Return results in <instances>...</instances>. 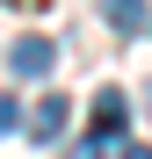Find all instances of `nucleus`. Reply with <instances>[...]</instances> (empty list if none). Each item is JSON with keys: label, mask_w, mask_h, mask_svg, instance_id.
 <instances>
[{"label": "nucleus", "mask_w": 152, "mask_h": 159, "mask_svg": "<svg viewBox=\"0 0 152 159\" xmlns=\"http://www.w3.org/2000/svg\"><path fill=\"white\" fill-rule=\"evenodd\" d=\"M51 65H58V43H51V36H22V43L7 51V72H15V80H44Z\"/></svg>", "instance_id": "f257e3e1"}, {"label": "nucleus", "mask_w": 152, "mask_h": 159, "mask_svg": "<svg viewBox=\"0 0 152 159\" xmlns=\"http://www.w3.org/2000/svg\"><path fill=\"white\" fill-rule=\"evenodd\" d=\"M65 123H72L65 94H44L36 109H29V145H58V138H65Z\"/></svg>", "instance_id": "f03ea898"}, {"label": "nucleus", "mask_w": 152, "mask_h": 159, "mask_svg": "<svg viewBox=\"0 0 152 159\" xmlns=\"http://www.w3.org/2000/svg\"><path fill=\"white\" fill-rule=\"evenodd\" d=\"M123 123H131V101L116 87H101L94 94V138H123Z\"/></svg>", "instance_id": "7ed1b4c3"}, {"label": "nucleus", "mask_w": 152, "mask_h": 159, "mask_svg": "<svg viewBox=\"0 0 152 159\" xmlns=\"http://www.w3.org/2000/svg\"><path fill=\"white\" fill-rule=\"evenodd\" d=\"M101 15H109L116 36H138L145 29V0H101Z\"/></svg>", "instance_id": "20e7f679"}, {"label": "nucleus", "mask_w": 152, "mask_h": 159, "mask_svg": "<svg viewBox=\"0 0 152 159\" xmlns=\"http://www.w3.org/2000/svg\"><path fill=\"white\" fill-rule=\"evenodd\" d=\"M15 130H22V109H15L7 94H0V138H15Z\"/></svg>", "instance_id": "39448f33"}, {"label": "nucleus", "mask_w": 152, "mask_h": 159, "mask_svg": "<svg viewBox=\"0 0 152 159\" xmlns=\"http://www.w3.org/2000/svg\"><path fill=\"white\" fill-rule=\"evenodd\" d=\"M65 159H101V138H87V145H72Z\"/></svg>", "instance_id": "423d86ee"}, {"label": "nucleus", "mask_w": 152, "mask_h": 159, "mask_svg": "<svg viewBox=\"0 0 152 159\" xmlns=\"http://www.w3.org/2000/svg\"><path fill=\"white\" fill-rule=\"evenodd\" d=\"M123 159H152V145H131V152H123Z\"/></svg>", "instance_id": "0eeeda50"}, {"label": "nucleus", "mask_w": 152, "mask_h": 159, "mask_svg": "<svg viewBox=\"0 0 152 159\" xmlns=\"http://www.w3.org/2000/svg\"><path fill=\"white\" fill-rule=\"evenodd\" d=\"M145 116H152V87H145Z\"/></svg>", "instance_id": "6e6552de"}]
</instances>
